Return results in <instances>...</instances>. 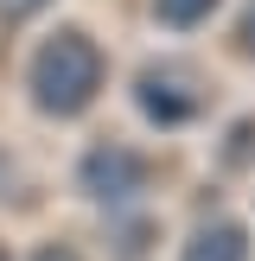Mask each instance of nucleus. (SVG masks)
<instances>
[{"mask_svg": "<svg viewBox=\"0 0 255 261\" xmlns=\"http://www.w3.org/2000/svg\"><path fill=\"white\" fill-rule=\"evenodd\" d=\"M102 83H109V51L83 32V25H51L26 58V102L45 121H76L96 109Z\"/></svg>", "mask_w": 255, "mask_h": 261, "instance_id": "obj_1", "label": "nucleus"}, {"mask_svg": "<svg viewBox=\"0 0 255 261\" xmlns=\"http://www.w3.org/2000/svg\"><path fill=\"white\" fill-rule=\"evenodd\" d=\"M134 109L147 115L153 127H191L204 109H211V83H204L191 64H147V70H134Z\"/></svg>", "mask_w": 255, "mask_h": 261, "instance_id": "obj_2", "label": "nucleus"}, {"mask_svg": "<svg viewBox=\"0 0 255 261\" xmlns=\"http://www.w3.org/2000/svg\"><path fill=\"white\" fill-rule=\"evenodd\" d=\"M140 185H147V153H134L128 140H96L76 153V198L121 211L128 198H140Z\"/></svg>", "mask_w": 255, "mask_h": 261, "instance_id": "obj_3", "label": "nucleus"}, {"mask_svg": "<svg viewBox=\"0 0 255 261\" xmlns=\"http://www.w3.org/2000/svg\"><path fill=\"white\" fill-rule=\"evenodd\" d=\"M178 261H249V229L236 223V217H217V223L191 229Z\"/></svg>", "mask_w": 255, "mask_h": 261, "instance_id": "obj_4", "label": "nucleus"}, {"mask_svg": "<svg viewBox=\"0 0 255 261\" xmlns=\"http://www.w3.org/2000/svg\"><path fill=\"white\" fill-rule=\"evenodd\" d=\"M153 242H160V223H153L147 211L115 217V223H109V255H115V261H147Z\"/></svg>", "mask_w": 255, "mask_h": 261, "instance_id": "obj_5", "label": "nucleus"}, {"mask_svg": "<svg viewBox=\"0 0 255 261\" xmlns=\"http://www.w3.org/2000/svg\"><path fill=\"white\" fill-rule=\"evenodd\" d=\"M217 7H223V0H153V19H160L166 32H198V25L217 19Z\"/></svg>", "mask_w": 255, "mask_h": 261, "instance_id": "obj_6", "label": "nucleus"}, {"mask_svg": "<svg viewBox=\"0 0 255 261\" xmlns=\"http://www.w3.org/2000/svg\"><path fill=\"white\" fill-rule=\"evenodd\" d=\"M249 153H255V115H242V121L223 134V166H242Z\"/></svg>", "mask_w": 255, "mask_h": 261, "instance_id": "obj_7", "label": "nucleus"}, {"mask_svg": "<svg viewBox=\"0 0 255 261\" xmlns=\"http://www.w3.org/2000/svg\"><path fill=\"white\" fill-rule=\"evenodd\" d=\"M58 0H0V32H19L26 19H38V13H51Z\"/></svg>", "mask_w": 255, "mask_h": 261, "instance_id": "obj_8", "label": "nucleus"}, {"mask_svg": "<svg viewBox=\"0 0 255 261\" xmlns=\"http://www.w3.org/2000/svg\"><path fill=\"white\" fill-rule=\"evenodd\" d=\"M32 191H26V178H19V166H13V153L0 147V204H26Z\"/></svg>", "mask_w": 255, "mask_h": 261, "instance_id": "obj_9", "label": "nucleus"}, {"mask_svg": "<svg viewBox=\"0 0 255 261\" xmlns=\"http://www.w3.org/2000/svg\"><path fill=\"white\" fill-rule=\"evenodd\" d=\"M230 45H236L242 58H255V0H242V7H236V32H230Z\"/></svg>", "mask_w": 255, "mask_h": 261, "instance_id": "obj_10", "label": "nucleus"}, {"mask_svg": "<svg viewBox=\"0 0 255 261\" xmlns=\"http://www.w3.org/2000/svg\"><path fill=\"white\" fill-rule=\"evenodd\" d=\"M26 261H83V249H76V242H38Z\"/></svg>", "mask_w": 255, "mask_h": 261, "instance_id": "obj_11", "label": "nucleus"}, {"mask_svg": "<svg viewBox=\"0 0 255 261\" xmlns=\"http://www.w3.org/2000/svg\"><path fill=\"white\" fill-rule=\"evenodd\" d=\"M0 261H13V255H7V242H0Z\"/></svg>", "mask_w": 255, "mask_h": 261, "instance_id": "obj_12", "label": "nucleus"}]
</instances>
